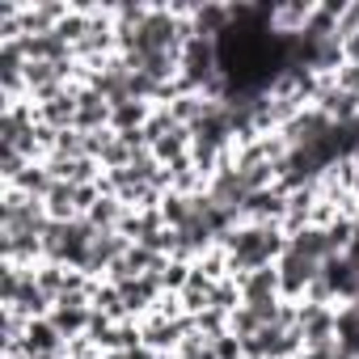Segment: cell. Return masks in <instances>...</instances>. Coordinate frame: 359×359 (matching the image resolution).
<instances>
[{
    "mask_svg": "<svg viewBox=\"0 0 359 359\" xmlns=\"http://www.w3.org/2000/svg\"><path fill=\"white\" fill-rule=\"evenodd\" d=\"M275 250H279L275 233H266V229H254V233H241V237L233 241V262H241V266H262V262H266Z\"/></svg>",
    "mask_w": 359,
    "mask_h": 359,
    "instance_id": "obj_1",
    "label": "cell"
},
{
    "mask_svg": "<svg viewBox=\"0 0 359 359\" xmlns=\"http://www.w3.org/2000/svg\"><path fill=\"white\" fill-rule=\"evenodd\" d=\"M102 118H106V97L89 93V97L76 102V123H81V127H97Z\"/></svg>",
    "mask_w": 359,
    "mask_h": 359,
    "instance_id": "obj_2",
    "label": "cell"
},
{
    "mask_svg": "<svg viewBox=\"0 0 359 359\" xmlns=\"http://www.w3.org/2000/svg\"><path fill=\"white\" fill-rule=\"evenodd\" d=\"M51 346H55V330H51V325H30V351L43 355V351H51Z\"/></svg>",
    "mask_w": 359,
    "mask_h": 359,
    "instance_id": "obj_3",
    "label": "cell"
},
{
    "mask_svg": "<svg viewBox=\"0 0 359 359\" xmlns=\"http://www.w3.org/2000/svg\"><path fill=\"white\" fill-rule=\"evenodd\" d=\"M140 114H144V110H140V106H131V102H127V106H114V123H118V127L140 123Z\"/></svg>",
    "mask_w": 359,
    "mask_h": 359,
    "instance_id": "obj_4",
    "label": "cell"
},
{
    "mask_svg": "<svg viewBox=\"0 0 359 359\" xmlns=\"http://www.w3.org/2000/svg\"><path fill=\"white\" fill-rule=\"evenodd\" d=\"M355 266H359V245H355Z\"/></svg>",
    "mask_w": 359,
    "mask_h": 359,
    "instance_id": "obj_5",
    "label": "cell"
}]
</instances>
